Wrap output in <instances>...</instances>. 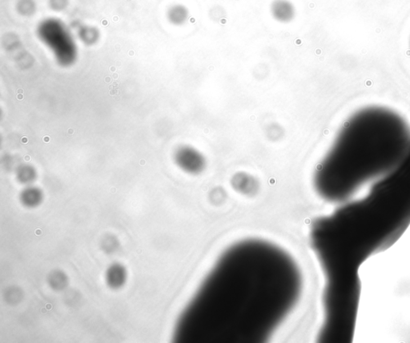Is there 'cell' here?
<instances>
[{"label": "cell", "mask_w": 410, "mask_h": 343, "mask_svg": "<svg viewBox=\"0 0 410 343\" xmlns=\"http://www.w3.org/2000/svg\"><path fill=\"white\" fill-rule=\"evenodd\" d=\"M38 37L51 51L62 66H70L76 60L77 48L72 34L59 19H46L38 26Z\"/></svg>", "instance_id": "cell-4"}, {"label": "cell", "mask_w": 410, "mask_h": 343, "mask_svg": "<svg viewBox=\"0 0 410 343\" xmlns=\"http://www.w3.org/2000/svg\"><path fill=\"white\" fill-rule=\"evenodd\" d=\"M410 147V128L395 111L368 107L351 115L319 163L313 187L330 203L350 198L361 186L385 175Z\"/></svg>", "instance_id": "cell-2"}, {"label": "cell", "mask_w": 410, "mask_h": 343, "mask_svg": "<svg viewBox=\"0 0 410 343\" xmlns=\"http://www.w3.org/2000/svg\"><path fill=\"white\" fill-rule=\"evenodd\" d=\"M37 6L34 0H19L17 3V10L20 15L29 16L34 14Z\"/></svg>", "instance_id": "cell-12"}, {"label": "cell", "mask_w": 410, "mask_h": 343, "mask_svg": "<svg viewBox=\"0 0 410 343\" xmlns=\"http://www.w3.org/2000/svg\"><path fill=\"white\" fill-rule=\"evenodd\" d=\"M270 131H273V133H267V136L268 139L272 141H277L282 138L283 134H284V130L278 124H272L271 126H268V130Z\"/></svg>", "instance_id": "cell-13"}, {"label": "cell", "mask_w": 410, "mask_h": 343, "mask_svg": "<svg viewBox=\"0 0 410 343\" xmlns=\"http://www.w3.org/2000/svg\"><path fill=\"white\" fill-rule=\"evenodd\" d=\"M168 21L175 26H182L189 17V11L182 4H175L168 9L167 13Z\"/></svg>", "instance_id": "cell-8"}, {"label": "cell", "mask_w": 410, "mask_h": 343, "mask_svg": "<svg viewBox=\"0 0 410 343\" xmlns=\"http://www.w3.org/2000/svg\"><path fill=\"white\" fill-rule=\"evenodd\" d=\"M127 280V271L123 266L119 263L112 264L108 269L106 273L107 283L113 289H118L123 286Z\"/></svg>", "instance_id": "cell-7"}, {"label": "cell", "mask_w": 410, "mask_h": 343, "mask_svg": "<svg viewBox=\"0 0 410 343\" xmlns=\"http://www.w3.org/2000/svg\"><path fill=\"white\" fill-rule=\"evenodd\" d=\"M270 12L276 21L288 24L295 18V6L289 0H274L270 6Z\"/></svg>", "instance_id": "cell-6"}, {"label": "cell", "mask_w": 410, "mask_h": 343, "mask_svg": "<svg viewBox=\"0 0 410 343\" xmlns=\"http://www.w3.org/2000/svg\"><path fill=\"white\" fill-rule=\"evenodd\" d=\"M410 223V147L365 198L321 218L320 234L334 262L357 274L370 256L392 244Z\"/></svg>", "instance_id": "cell-3"}, {"label": "cell", "mask_w": 410, "mask_h": 343, "mask_svg": "<svg viewBox=\"0 0 410 343\" xmlns=\"http://www.w3.org/2000/svg\"><path fill=\"white\" fill-rule=\"evenodd\" d=\"M79 35L81 40L90 45L93 44L98 40L100 33L96 28L91 26H83L79 30Z\"/></svg>", "instance_id": "cell-10"}, {"label": "cell", "mask_w": 410, "mask_h": 343, "mask_svg": "<svg viewBox=\"0 0 410 343\" xmlns=\"http://www.w3.org/2000/svg\"><path fill=\"white\" fill-rule=\"evenodd\" d=\"M36 177L37 173L32 166L24 165L18 169L17 178L22 184L29 185L34 182Z\"/></svg>", "instance_id": "cell-11"}, {"label": "cell", "mask_w": 410, "mask_h": 343, "mask_svg": "<svg viewBox=\"0 0 410 343\" xmlns=\"http://www.w3.org/2000/svg\"><path fill=\"white\" fill-rule=\"evenodd\" d=\"M175 160L181 169L188 173H198L205 165L202 154L191 146L179 147L175 153Z\"/></svg>", "instance_id": "cell-5"}, {"label": "cell", "mask_w": 410, "mask_h": 343, "mask_svg": "<svg viewBox=\"0 0 410 343\" xmlns=\"http://www.w3.org/2000/svg\"><path fill=\"white\" fill-rule=\"evenodd\" d=\"M68 0H50L51 8L55 11H62L68 6Z\"/></svg>", "instance_id": "cell-14"}, {"label": "cell", "mask_w": 410, "mask_h": 343, "mask_svg": "<svg viewBox=\"0 0 410 343\" xmlns=\"http://www.w3.org/2000/svg\"><path fill=\"white\" fill-rule=\"evenodd\" d=\"M20 198L22 203H24L26 207H37L43 200V193L38 188L30 186L25 188L24 191L22 192Z\"/></svg>", "instance_id": "cell-9"}, {"label": "cell", "mask_w": 410, "mask_h": 343, "mask_svg": "<svg viewBox=\"0 0 410 343\" xmlns=\"http://www.w3.org/2000/svg\"><path fill=\"white\" fill-rule=\"evenodd\" d=\"M298 265L277 246L240 242L211 270L183 314L181 339L260 342L271 335L300 297Z\"/></svg>", "instance_id": "cell-1"}]
</instances>
